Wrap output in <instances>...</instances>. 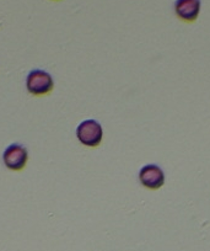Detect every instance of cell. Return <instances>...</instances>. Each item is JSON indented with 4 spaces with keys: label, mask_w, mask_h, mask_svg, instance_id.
Returning <instances> with one entry per match:
<instances>
[{
    "label": "cell",
    "mask_w": 210,
    "mask_h": 251,
    "mask_svg": "<svg viewBox=\"0 0 210 251\" xmlns=\"http://www.w3.org/2000/svg\"><path fill=\"white\" fill-rule=\"evenodd\" d=\"M26 89L33 96L48 95L54 89V80L48 72L32 69L26 76Z\"/></svg>",
    "instance_id": "2"
},
{
    "label": "cell",
    "mask_w": 210,
    "mask_h": 251,
    "mask_svg": "<svg viewBox=\"0 0 210 251\" xmlns=\"http://www.w3.org/2000/svg\"><path fill=\"white\" fill-rule=\"evenodd\" d=\"M28 161V151L23 144L13 143L5 148L3 153V163L9 170L21 171Z\"/></svg>",
    "instance_id": "3"
},
{
    "label": "cell",
    "mask_w": 210,
    "mask_h": 251,
    "mask_svg": "<svg viewBox=\"0 0 210 251\" xmlns=\"http://www.w3.org/2000/svg\"><path fill=\"white\" fill-rule=\"evenodd\" d=\"M202 9V0H175L173 10L176 16L185 23H194Z\"/></svg>",
    "instance_id": "5"
},
{
    "label": "cell",
    "mask_w": 210,
    "mask_h": 251,
    "mask_svg": "<svg viewBox=\"0 0 210 251\" xmlns=\"http://www.w3.org/2000/svg\"><path fill=\"white\" fill-rule=\"evenodd\" d=\"M53 1H58V0H53Z\"/></svg>",
    "instance_id": "6"
},
{
    "label": "cell",
    "mask_w": 210,
    "mask_h": 251,
    "mask_svg": "<svg viewBox=\"0 0 210 251\" xmlns=\"http://www.w3.org/2000/svg\"><path fill=\"white\" fill-rule=\"evenodd\" d=\"M138 178L141 186L149 190H159L165 185V173L156 164H146L141 166L138 174Z\"/></svg>",
    "instance_id": "4"
},
{
    "label": "cell",
    "mask_w": 210,
    "mask_h": 251,
    "mask_svg": "<svg viewBox=\"0 0 210 251\" xmlns=\"http://www.w3.org/2000/svg\"><path fill=\"white\" fill-rule=\"evenodd\" d=\"M76 138L84 147L96 148L101 144L103 138L102 126L98 121L85 120L76 127Z\"/></svg>",
    "instance_id": "1"
}]
</instances>
